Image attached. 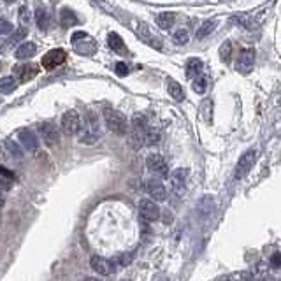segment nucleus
<instances>
[{
  "label": "nucleus",
  "mask_w": 281,
  "mask_h": 281,
  "mask_svg": "<svg viewBox=\"0 0 281 281\" xmlns=\"http://www.w3.org/2000/svg\"><path fill=\"white\" fill-rule=\"evenodd\" d=\"M85 281H102V280H99V278H85Z\"/></svg>",
  "instance_id": "obj_41"
},
{
  "label": "nucleus",
  "mask_w": 281,
  "mask_h": 281,
  "mask_svg": "<svg viewBox=\"0 0 281 281\" xmlns=\"http://www.w3.org/2000/svg\"><path fill=\"white\" fill-rule=\"evenodd\" d=\"M5 148L9 149V153H11L12 156H16V158H23V151H21V148H19L18 142H14V140H5Z\"/></svg>",
  "instance_id": "obj_31"
},
{
  "label": "nucleus",
  "mask_w": 281,
  "mask_h": 281,
  "mask_svg": "<svg viewBox=\"0 0 281 281\" xmlns=\"http://www.w3.org/2000/svg\"><path fill=\"white\" fill-rule=\"evenodd\" d=\"M158 140H160V130L153 129V127H148V130H146V134H144V144L155 146V144H158Z\"/></svg>",
  "instance_id": "obj_27"
},
{
  "label": "nucleus",
  "mask_w": 281,
  "mask_h": 281,
  "mask_svg": "<svg viewBox=\"0 0 281 281\" xmlns=\"http://www.w3.org/2000/svg\"><path fill=\"white\" fill-rule=\"evenodd\" d=\"M255 158H257L255 149H248V151H244L243 155H241L239 162H237V165H236V179H243L244 176H248L253 163H255Z\"/></svg>",
  "instance_id": "obj_6"
},
{
  "label": "nucleus",
  "mask_w": 281,
  "mask_h": 281,
  "mask_svg": "<svg viewBox=\"0 0 281 281\" xmlns=\"http://www.w3.org/2000/svg\"><path fill=\"white\" fill-rule=\"evenodd\" d=\"M4 204H5V200H4V197H2V195H0V207H2V206H4Z\"/></svg>",
  "instance_id": "obj_42"
},
{
  "label": "nucleus",
  "mask_w": 281,
  "mask_h": 281,
  "mask_svg": "<svg viewBox=\"0 0 281 281\" xmlns=\"http://www.w3.org/2000/svg\"><path fill=\"white\" fill-rule=\"evenodd\" d=\"M37 130H39V136H41L42 142H44L46 146L58 144L60 134H58V130H56V127L53 125V123H49V122L41 123V125L37 127Z\"/></svg>",
  "instance_id": "obj_8"
},
{
  "label": "nucleus",
  "mask_w": 281,
  "mask_h": 281,
  "mask_svg": "<svg viewBox=\"0 0 281 281\" xmlns=\"http://www.w3.org/2000/svg\"><path fill=\"white\" fill-rule=\"evenodd\" d=\"M216 281H232V278H230V276H220Z\"/></svg>",
  "instance_id": "obj_39"
},
{
  "label": "nucleus",
  "mask_w": 281,
  "mask_h": 281,
  "mask_svg": "<svg viewBox=\"0 0 281 281\" xmlns=\"http://www.w3.org/2000/svg\"><path fill=\"white\" fill-rule=\"evenodd\" d=\"M116 74H118V76H127V74H129V67H127V63H123V62L116 63Z\"/></svg>",
  "instance_id": "obj_35"
},
{
  "label": "nucleus",
  "mask_w": 281,
  "mask_h": 281,
  "mask_svg": "<svg viewBox=\"0 0 281 281\" xmlns=\"http://www.w3.org/2000/svg\"><path fill=\"white\" fill-rule=\"evenodd\" d=\"M253 65H255V51L252 48H244L239 51V56L236 60V70L239 74L246 76L253 70Z\"/></svg>",
  "instance_id": "obj_3"
},
{
  "label": "nucleus",
  "mask_w": 281,
  "mask_h": 281,
  "mask_svg": "<svg viewBox=\"0 0 281 281\" xmlns=\"http://www.w3.org/2000/svg\"><path fill=\"white\" fill-rule=\"evenodd\" d=\"M146 165H148V169L151 170V172L158 174L160 178L167 179L169 178V167H167V162L165 158H163L162 155H149L148 158H146Z\"/></svg>",
  "instance_id": "obj_9"
},
{
  "label": "nucleus",
  "mask_w": 281,
  "mask_h": 281,
  "mask_svg": "<svg viewBox=\"0 0 281 281\" xmlns=\"http://www.w3.org/2000/svg\"><path fill=\"white\" fill-rule=\"evenodd\" d=\"M16 76H18V79L21 83H26L30 81V79H33L35 76L39 74V67L35 65V63H25V65H19L14 69Z\"/></svg>",
  "instance_id": "obj_15"
},
{
  "label": "nucleus",
  "mask_w": 281,
  "mask_h": 281,
  "mask_svg": "<svg viewBox=\"0 0 281 281\" xmlns=\"http://www.w3.org/2000/svg\"><path fill=\"white\" fill-rule=\"evenodd\" d=\"M90 266H92V269L95 271V273H99L100 276H109V274L113 273V264L109 262L108 259H104V257L93 255L92 259H90Z\"/></svg>",
  "instance_id": "obj_14"
},
{
  "label": "nucleus",
  "mask_w": 281,
  "mask_h": 281,
  "mask_svg": "<svg viewBox=\"0 0 281 281\" xmlns=\"http://www.w3.org/2000/svg\"><path fill=\"white\" fill-rule=\"evenodd\" d=\"M12 23L7 21V19H2L0 18V35H5V33H11L12 32Z\"/></svg>",
  "instance_id": "obj_33"
},
{
  "label": "nucleus",
  "mask_w": 281,
  "mask_h": 281,
  "mask_svg": "<svg viewBox=\"0 0 281 281\" xmlns=\"http://www.w3.org/2000/svg\"><path fill=\"white\" fill-rule=\"evenodd\" d=\"M155 21H156V25H158L160 28L169 30L170 26L174 25V21H176V14H174V12H170V11L158 12V14L155 16Z\"/></svg>",
  "instance_id": "obj_18"
},
{
  "label": "nucleus",
  "mask_w": 281,
  "mask_h": 281,
  "mask_svg": "<svg viewBox=\"0 0 281 281\" xmlns=\"http://www.w3.org/2000/svg\"><path fill=\"white\" fill-rule=\"evenodd\" d=\"M230 55H232V44L229 41H225L220 46V58H222V62L227 63L230 60Z\"/></svg>",
  "instance_id": "obj_30"
},
{
  "label": "nucleus",
  "mask_w": 281,
  "mask_h": 281,
  "mask_svg": "<svg viewBox=\"0 0 281 281\" xmlns=\"http://www.w3.org/2000/svg\"><path fill=\"white\" fill-rule=\"evenodd\" d=\"M216 26H218V21H215V19H213V21H204L202 25H200V28H197L195 37H197V39L207 37V35H209V33L213 32V30H215Z\"/></svg>",
  "instance_id": "obj_24"
},
{
  "label": "nucleus",
  "mask_w": 281,
  "mask_h": 281,
  "mask_svg": "<svg viewBox=\"0 0 281 281\" xmlns=\"http://www.w3.org/2000/svg\"><path fill=\"white\" fill-rule=\"evenodd\" d=\"M200 72H202V60L190 58L188 62H186V78L193 79V78H197V76H200Z\"/></svg>",
  "instance_id": "obj_20"
},
{
  "label": "nucleus",
  "mask_w": 281,
  "mask_h": 281,
  "mask_svg": "<svg viewBox=\"0 0 281 281\" xmlns=\"http://www.w3.org/2000/svg\"><path fill=\"white\" fill-rule=\"evenodd\" d=\"M5 2H7V4H12V2H14V0H5Z\"/></svg>",
  "instance_id": "obj_44"
},
{
  "label": "nucleus",
  "mask_w": 281,
  "mask_h": 281,
  "mask_svg": "<svg viewBox=\"0 0 281 281\" xmlns=\"http://www.w3.org/2000/svg\"><path fill=\"white\" fill-rule=\"evenodd\" d=\"M155 281H169V280H167V278L163 276V274H160V276H156V278H155Z\"/></svg>",
  "instance_id": "obj_40"
},
{
  "label": "nucleus",
  "mask_w": 281,
  "mask_h": 281,
  "mask_svg": "<svg viewBox=\"0 0 281 281\" xmlns=\"http://www.w3.org/2000/svg\"><path fill=\"white\" fill-rule=\"evenodd\" d=\"M18 86L16 79L12 76H4V78H0V93H4V95H9L12 93Z\"/></svg>",
  "instance_id": "obj_21"
},
{
  "label": "nucleus",
  "mask_w": 281,
  "mask_h": 281,
  "mask_svg": "<svg viewBox=\"0 0 281 281\" xmlns=\"http://www.w3.org/2000/svg\"><path fill=\"white\" fill-rule=\"evenodd\" d=\"M11 188V181L9 179H5V178H0V190H9Z\"/></svg>",
  "instance_id": "obj_38"
},
{
  "label": "nucleus",
  "mask_w": 281,
  "mask_h": 281,
  "mask_svg": "<svg viewBox=\"0 0 281 281\" xmlns=\"http://www.w3.org/2000/svg\"><path fill=\"white\" fill-rule=\"evenodd\" d=\"M100 137V130H99V120L95 118V115L88 116V125L83 129V132L79 134V142L83 144H93L97 139Z\"/></svg>",
  "instance_id": "obj_4"
},
{
  "label": "nucleus",
  "mask_w": 281,
  "mask_h": 281,
  "mask_svg": "<svg viewBox=\"0 0 281 281\" xmlns=\"http://www.w3.org/2000/svg\"><path fill=\"white\" fill-rule=\"evenodd\" d=\"M271 266H273L274 269H278V267L281 266V255H280V253H278V252L274 253L273 257H271Z\"/></svg>",
  "instance_id": "obj_37"
},
{
  "label": "nucleus",
  "mask_w": 281,
  "mask_h": 281,
  "mask_svg": "<svg viewBox=\"0 0 281 281\" xmlns=\"http://www.w3.org/2000/svg\"><path fill=\"white\" fill-rule=\"evenodd\" d=\"M172 39H174V42H176V44L185 46L186 42H188V39H190L188 30H186V28H179V30H176V32H174V35H172Z\"/></svg>",
  "instance_id": "obj_28"
},
{
  "label": "nucleus",
  "mask_w": 281,
  "mask_h": 281,
  "mask_svg": "<svg viewBox=\"0 0 281 281\" xmlns=\"http://www.w3.org/2000/svg\"><path fill=\"white\" fill-rule=\"evenodd\" d=\"M232 21H234V23H237V25H241V26H243V28H246V30H255V28H257V23L253 21V18H250L248 14L234 16Z\"/></svg>",
  "instance_id": "obj_25"
},
{
  "label": "nucleus",
  "mask_w": 281,
  "mask_h": 281,
  "mask_svg": "<svg viewBox=\"0 0 281 281\" xmlns=\"http://www.w3.org/2000/svg\"><path fill=\"white\" fill-rule=\"evenodd\" d=\"M2 46H4V41H2V39H0V49H2Z\"/></svg>",
  "instance_id": "obj_43"
},
{
  "label": "nucleus",
  "mask_w": 281,
  "mask_h": 281,
  "mask_svg": "<svg viewBox=\"0 0 281 281\" xmlns=\"http://www.w3.org/2000/svg\"><path fill=\"white\" fill-rule=\"evenodd\" d=\"M206 90H207V79L204 76H197L195 81H193V92L202 95V93H206Z\"/></svg>",
  "instance_id": "obj_29"
},
{
  "label": "nucleus",
  "mask_w": 281,
  "mask_h": 281,
  "mask_svg": "<svg viewBox=\"0 0 281 281\" xmlns=\"http://www.w3.org/2000/svg\"><path fill=\"white\" fill-rule=\"evenodd\" d=\"M60 23H62V26H65V28H70V26L78 25L79 19L69 7H63L62 11H60Z\"/></svg>",
  "instance_id": "obj_19"
},
{
  "label": "nucleus",
  "mask_w": 281,
  "mask_h": 281,
  "mask_svg": "<svg viewBox=\"0 0 281 281\" xmlns=\"http://www.w3.org/2000/svg\"><path fill=\"white\" fill-rule=\"evenodd\" d=\"M0 178H5V179H9V181H11V179L14 178V174H12L9 169H5V167L0 165Z\"/></svg>",
  "instance_id": "obj_36"
},
{
  "label": "nucleus",
  "mask_w": 281,
  "mask_h": 281,
  "mask_svg": "<svg viewBox=\"0 0 281 281\" xmlns=\"http://www.w3.org/2000/svg\"><path fill=\"white\" fill-rule=\"evenodd\" d=\"M146 192L149 193V197L153 199V202H160V200H165L167 190L163 186V183L160 179H149L146 183Z\"/></svg>",
  "instance_id": "obj_13"
},
{
  "label": "nucleus",
  "mask_w": 281,
  "mask_h": 281,
  "mask_svg": "<svg viewBox=\"0 0 281 281\" xmlns=\"http://www.w3.org/2000/svg\"><path fill=\"white\" fill-rule=\"evenodd\" d=\"M170 183V190H172L174 195L181 197L185 193V186H186V179H188V169H176L170 172L169 178Z\"/></svg>",
  "instance_id": "obj_5"
},
{
  "label": "nucleus",
  "mask_w": 281,
  "mask_h": 281,
  "mask_svg": "<svg viewBox=\"0 0 281 281\" xmlns=\"http://www.w3.org/2000/svg\"><path fill=\"white\" fill-rule=\"evenodd\" d=\"M65 58H67L65 49H62V48L51 49V51H48L42 56V67H44L46 70H53L58 65H62V63L65 62Z\"/></svg>",
  "instance_id": "obj_10"
},
{
  "label": "nucleus",
  "mask_w": 281,
  "mask_h": 281,
  "mask_svg": "<svg viewBox=\"0 0 281 281\" xmlns=\"http://www.w3.org/2000/svg\"><path fill=\"white\" fill-rule=\"evenodd\" d=\"M35 23H37V26L41 30H48L49 26V14L46 9L39 7L37 11H35Z\"/></svg>",
  "instance_id": "obj_26"
},
{
  "label": "nucleus",
  "mask_w": 281,
  "mask_h": 281,
  "mask_svg": "<svg viewBox=\"0 0 281 281\" xmlns=\"http://www.w3.org/2000/svg\"><path fill=\"white\" fill-rule=\"evenodd\" d=\"M104 122H106V127L111 130L116 136H125L129 132V127H127V118L122 115L120 111L111 108L104 109Z\"/></svg>",
  "instance_id": "obj_1"
},
{
  "label": "nucleus",
  "mask_w": 281,
  "mask_h": 281,
  "mask_svg": "<svg viewBox=\"0 0 281 281\" xmlns=\"http://www.w3.org/2000/svg\"><path fill=\"white\" fill-rule=\"evenodd\" d=\"M213 206H215V202H213V197L206 195L200 199V202L197 204V211H199L202 216H209L211 213H213Z\"/></svg>",
  "instance_id": "obj_22"
},
{
  "label": "nucleus",
  "mask_w": 281,
  "mask_h": 281,
  "mask_svg": "<svg viewBox=\"0 0 281 281\" xmlns=\"http://www.w3.org/2000/svg\"><path fill=\"white\" fill-rule=\"evenodd\" d=\"M167 92H169V95L172 97L174 100H178V102H181V100L185 99V92H183L181 85L172 78H167Z\"/></svg>",
  "instance_id": "obj_17"
},
{
  "label": "nucleus",
  "mask_w": 281,
  "mask_h": 281,
  "mask_svg": "<svg viewBox=\"0 0 281 281\" xmlns=\"http://www.w3.org/2000/svg\"><path fill=\"white\" fill-rule=\"evenodd\" d=\"M28 9L26 7H21L19 9V21H21V25H23V28H25L26 25H28V21H30V18H28Z\"/></svg>",
  "instance_id": "obj_34"
},
{
  "label": "nucleus",
  "mask_w": 281,
  "mask_h": 281,
  "mask_svg": "<svg viewBox=\"0 0 281 281\" xmlns=\"http://www.w3.org/2000/svg\"><path fill=\"white\" fill-rule=\"evenodd\" d=\"M60 127L67 136H74L81 129V118L76 111H67L63 113L62 120H60Z\"/></svg>",
  "instance_id": "obj_7"
},
{
  "label": "nucleus",
  "mask_w": 281,
  "mask_h": 281,
  "mask_svg": "<svg viewBox=\"0 0 281 281\" xmlns=\"http://www.w3.org/2000/svg\"><path fill=\"white\" fill-rule=\"evenodd\" d=\"M108 44H109V48H111L113 51H116V53H123V51H125V44H123V39L120 37L116 32H111L108 35Z\"/></svg>",
  "instance_id": "obj_23"
},
{
  "label": "nucleus",
  "mask_w": 281,
  "mask_h": 281,
  "mask_svg": "<svg viewBox=\"0 0 281 281\" xmlns=\"http://www.w3.org/2000/svg\"><path fill=\"white\" fill-rule=\"evenodd\" d=\"M139 213L140 218L146 220V222H155L160 218V207L156 206V202L149 199H142L139 202Z\"/></svg>",
  "instance_id": "obj_11"
},
{
  "label": "nucleus",
  "mask_w": 281,
  "mask_h": 281,
  "mask_svg": "<svg viewBox=\"0 0 281 281\" xmlns=\"http://www.w3.org/2000/svg\"><path fill=\"white\" fill-rule=\"evenodd\" d=\"M26 33H28V32H26V28H23V26H21V28L16 30L14 35H12L11 41H9V42H11V44H18V42H21L23 39L26 37Z\"/></svg>",
  "instance_id": "obj_32"
},
{
  "label": "nucleus",
  "mask_w": 281,
  "mask_h": 281,
  "mask_svg": "<svg viewBox=\"0 0 281 281\" xmlns=\"http://www.w3.org/2000/svg\"><path fill=\"white\" fill-rule=\"evenodd\" d=\"M18 140L19 144L26 149V151H35L39 148V137L37 134L30 129H21L18 132Z\"/></svg>",
  "instance_id": "obj_12"
},
{
  "label": "nucleus",
  "mask_w": 281,
  "mask_h": 281,
  "mask_svg": "<svg viewBox=\"0 0 281 281\" xmlns=\"http://www.w3.org/2000/svg\"><path fill=\"white\" fill-rule=\"evenodd\" d=\"M35 53H37V46L33 44V42L26 41L18 46V49L14 51V56L18 60H30Z\"/></svg>",
  "instance_id": "obj_16"
},
{
  "label": "nucleus",
  "mask_w": 281,
  "mask_h": 281,
  "mask_svg": "<svg viewBox=\"0 0 281 281\" xmlns=\"http://www.w3.org/2000/svg\"><path fill=\"white\" fill-rule=\"evenodd\" d=\"M148 120L142 115H136L132 118V130H130V139H132V144L139 146L144 144V134L148 130Z\"/></svg>",
  "instance_id": "obj_2"
}]
</instances>
